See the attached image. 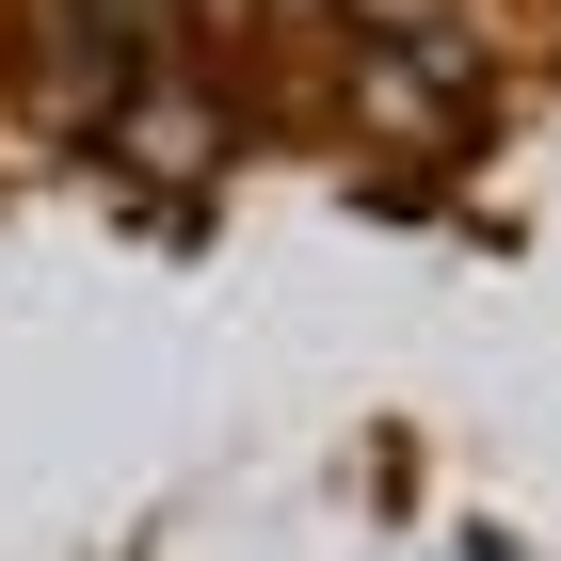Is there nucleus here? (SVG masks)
<instances>
[{
    "instance_id": "1",
    "label": "nucleus",
    "mask_w": 561,
    "mask_h": 561,
    "mask_svg": "<svg viewBox=\"0 0 561 561\" xmlns=\"http://www.w3.org/2000/svg\"><path fill=\"white\" fill-rule=\"evenodd\" d=\"M273 16H289V33H305V16H337V0H273Z\"/></svg>"
}]
</instances>
